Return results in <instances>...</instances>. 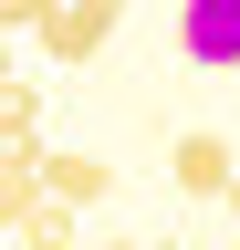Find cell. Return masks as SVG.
I'll list each match as a JSON object with an SVG mask.
<instances>
[{"mask_svg": "<svg viewBox=\"0 0 240 250\" xmlns=\"http://www.w3.org/2000/svg\"><path fill=\"white\" fill-rule=\"evenodd\" d=\"M167 177H177V198H230L240 156H230V136H209V125H188V136L167 146Z\"/></svg>", "mask_w": 240, "mask_h": 250, "instance_id": "cell-2", "label": "cell"}, {"mask_svg": "<svg viewBox=\"0 0 240 250\" xmlns=\"http://www.w3.org/2000/svg\"><path fill=\"white\" fill-rule=\"evenodd\" d=\"M157 250H177V240H157Z\"/></svg>", "mask_w": 240, "mask_h": 250, "instance_id": "cell-10", "label": "cell"}, {"mask_svg": "<svg viewBox=\"0 0 240 250\" xmlns=\"http://www.w3.org/2000/svg\"><path fill=\"white\" fill-rule=\"evenodd\" d=\"M219 208H230V219H240V177H230V198H219Z\"/></svg>", "mask_w": 240, "mask_h": 250, "instance_id": "cell-8", "label": "cell"}, {"mask_svg": "<svg viewBox=\"0 0 240 250\" xmlns=\"http://www.w3.org/2000/svg\"><path fill=\"white\" fill-rule=\"evenodd\" d=\"M73 219H84V208L42 188V208H21V219H11V250H73Z\"/></svg>", "mask_w": 240, "mask_h": 250, "instance_id": "cell-4", "label": "cell"}, {"mask_svg": "<svg viewBox=\"0 0 240 250\" xmlns=\"http://www.w3.org/2000/svg\"><path fill=\"white\" fill-rule=\"evenodd\" d=\"M105 250H157V240H105Z\"/></svg>", "mask_w": 240, "mask_h": 250, "instance_id": "cell-7", "label": "cell"}, {"mask_svg": "<svg viewBox=\"0 0 240 250\" xmlns=\"http://www.w3.org/2000/svg\"><path fill=\"white\" fill-rule=\"evenodd\" d=\"M105 11H126V0H105Z\"/></svg>", "mask_w": 240, "mask_h": 250, "instance_id": "cell-9", "label": "cell"}, {"mask_svg": "<svg viewBox=\"0 0 240 250\" xmlns=\"http://www.w3.org/2000/svg\"><path fill=\"white\" fill-rule=\"evenodd\" d=\"M177 52L198 73H240V0H177Z\"/></svg>", "mask_w": 240, "mask_h": 250, "instance_id": "cell-1", "label": "cell"}, {"mask_svg": "<svg viewBox=\"0 0 240 250\" xmlns=\"http://www.w3.org/2000/svg\"><path fill=\"white\" fill-rule=\"evenodd\" d=\"M52 11H63V0H0V31H11V42L21 31H52Z\"/></svg>", "mask_w": 240, "mask_h": 250, "instance_id": "cell-6", "label": "cell"}, {"mask_svg": "<svg viewBox=\"0 0 240 250\" xmlns=\"http://www.w3.org/2000/svg\"><path fill=\"white\" fill-rule=\"evenodd\" d=\"M115 21H126V11H105V0H63V11H52V31H42V52H52V62H84Z\"/></svg>", "mask_w": 240, "mask_h": 250, "instance_id": "cell-3", "label": "cell"}, {"mask_svg": "<svg viewBox=\"0 0 240 250\" xmlns=\"http://www.w3.org/2000/svg\"><path fill=\"white\" fill-rule=\"evenodd\" d=\"M42 188H52V198H73V208H94V198H115V167H105V156H52Z\"/></svg>", "mask_w": 240, "mask_h": 250, "instance_id": "cell-5", "label": "cell"}]
</instances>
